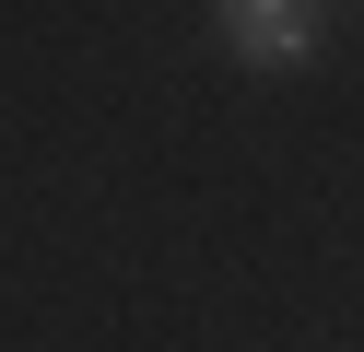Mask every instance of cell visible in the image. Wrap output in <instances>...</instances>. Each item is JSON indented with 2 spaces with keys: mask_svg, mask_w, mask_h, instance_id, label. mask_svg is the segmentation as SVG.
<instances>
[{
  "mask_svg": "<svg viewBox=\"0 0 364 352\" xmlns=\"http://www.w3.org/2000/svg\"><path fill=\"white\" fill-rule=\"evenodd\" d=\"M223 36H235L247 70H306V59H317L306 0H223Z\"/></svg>",
  "mask_w": 364,
  "mask_h": 352,
  "instance_id": "6da1fadb",
  "label": "cell"
}]
</instances>
